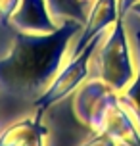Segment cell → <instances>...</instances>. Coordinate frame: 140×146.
Returning <instances> with one entry per match:
<instances>
[{
    "label": "cell",
    "mask_w": 140,
    "mask_h": 146,
    "mask_svg": "<svg viewBox=\"0 0 140 146\" xmlns=\"http://www.w3.org/2000/svg\"><path fill=\"white\" fill-rule=\"evenodd\" d=\"M119 17H121L119 15V0H94V4L88 12V19H87L81 33L75 38V44L71 48V56L79 54L96 35L108 31Z\"/></svg>",
    "instance_id": "5"
},
{
    "label": "cell",
    "mask_w": 140,
    "mask_h": 146,
    "mask_svg": "<svg viewBox=\"0 0 140 146\" xmlns=\"http://www.w3.org/2000/svg\"><path fill=\"white\" fill-rule=\"evenodd\" d=\"M134 36H136V71H134V77L129 83V87L123 92H119V102L133 113V117L140 127V29H136Z\"/></svg>",
    "instance_id": "8"
},
{
    "label": "cell",
    "mask_w": 140,
    "mask_h": 146,
    "mask_svg": "<svg viewBox=\"0 0 140 146\" xmlns=\"http://www.w3.org/2000/svg\"><path fill=\"white\" fill-rule=\"evenodd\" d=\"M83 23L63 19L54 33H27L0 19V92L35 102L63 66Z\"/></svg>",
    "instance_id": "1"
},
{
    "label": "cell",
    "mask_w": 140,
    "mask_h": 146,
    "mask_svg": "<svg viewBox=\"0 0 140 146\" xmlns=\"http://www.w3.org/2000/svg\"><path fill=\"white\" fill-rule=\"evenodd\" d=\"M73 111L94 133H108L125 146H140V127L133 113L119 102V92L98 77L87 79L75 90Z\"/></svg>",
    "instance_id": "2"
},
{
    "label": "cell",
    "mask_w": 140,
    "mask_h": 146,
    "mask_svg": "<svg viewBox=\"0 0 140 146\" xmlns=\"http://www.w3.org/2000/svg\"><path fill=\"white\" fill-rule=\"evenodd\" d=\"M92 60L96 62V77L104 81L111 90L123 92L134 77V62L127 35L125 17H119L111 25L102 42L96 46Z\"/></svg>",
    "instance_id": "3"
},
{
    "label": "cell",
    "mask_w": 140,
    "mask_h": 146,
    "mask_svg": "<svg viewBox=\"0 0 140 146\" xmlns=\"http://www.w3.org/2000/svg\"><path fill=\"white\" fill-rule=\"evenodd\" d=\"M44 111L25 117L0 133V146H46L48 127L42 121Z\"/></svg>",
    "instance_id": "7"
},
{
    "label": "cell",
    "mask_w": 140,
    "mask_h": 146,
    "mask_svg": "<svg viewBox=\"0 0 140 146\" xmlns=\"http://www.w3.org/2000/svg\"><path fill=\"white\" fill-rule=\"evenodd\" d=\"M81 146H117V140L108 133H94V137H90Z\"/></svg>",
    "instance_id": "10"
},
{
    "label": "cell",
    "mask_w": 140,
    "mask_h": 146,
    "mask_svg": "<svg viewBox=\"0 0 140 146\" xmlns=\"http://www.w3.org/2000/svg\"><path fill=\"white\" fill-rule=\"evenodd\" d=\"M21 0H0V19H10Z\"/></svg>",
    "instance_id": "11"
},
{
    "label": "cell",
    "mask_w": 140,
    "mask_h": 146,
    "mask_svg": "<svg viewBox=\"0 0 140 146\" xmlns=\"http://www.w3.org/2000/svg\"><path fill=\"white\" fill-rule=\"evenodd\" d=\"M106 33H108V31L96 35L79 54L69 56V60L59 67V71L56 73V77L52 79L48 88L33 102V106H35L38 111H44L46 113V110L52 108L54 104H58V102H61V100H65L67 96L75 94V90L88 79V75H90L88 67H90V62H92V54H94L96 46L102 42V38L106 36Z\"/></svg>",
    "instance_id": "4"
},
{
    "label": "cell",
    "mask_w": 140,
    "mask_h": 146,
    "mask_svg": "<svg viewBox=\"0 0 140 146\" xmlns=\"http://www.w3.org/2000/svg\"><path fill=\"white\" fill-rule=\"evenodd\" d=\"M46 2L50 6L54 19L59 23L63 19H77V21H81L85 25L87 19H88V12L77 0H46Z\"/></svg>",
    "instance_id": "9"
},
{
    "label": "cell",
    "mask_w": 140,
    "mask_h": 146,
    "mask_svg": "<svg viewBox=\"0 0 140 146\" xmlns=\"http://www.w3.org/2000/svg\"><path fill=\"white\" fill-rule=\"evenodd\" d=\"M131 12H133V14L136 15V17H140V4H136V6H133V8H131Z\"/></svg>",
    "instance_id": "13"
},
{
    "label": "cell",
    "mask_w": 140,
    "mask_h": 146,
    "mask_svg": "<svg viewBox=\"0 0 140 146\" xmlns=\"http://www.w3.org/2000/svg\"><path fill=\"white\" fill-rule=\"evenodd\" d=\"M10 21L27 33H54L59 27L46 0H21Z\"/></svg>",
    "instance_id": "6"
},
{
    "label": "cell",
    "mask_w": 140,
    "mask_h": 146,
    "mask_svg": "<svg viewBox=\"0 0 140 146\" xmlns=\"http://www.w3.org/2000/svg\"><path fill=\"white\" fill-rule=\"evenodd\" d=\"M140 4V0H119V15L121 17H125L129 12H131V8Z\"/></svg>",
    "instance_id": "12"
}]
</instances>
